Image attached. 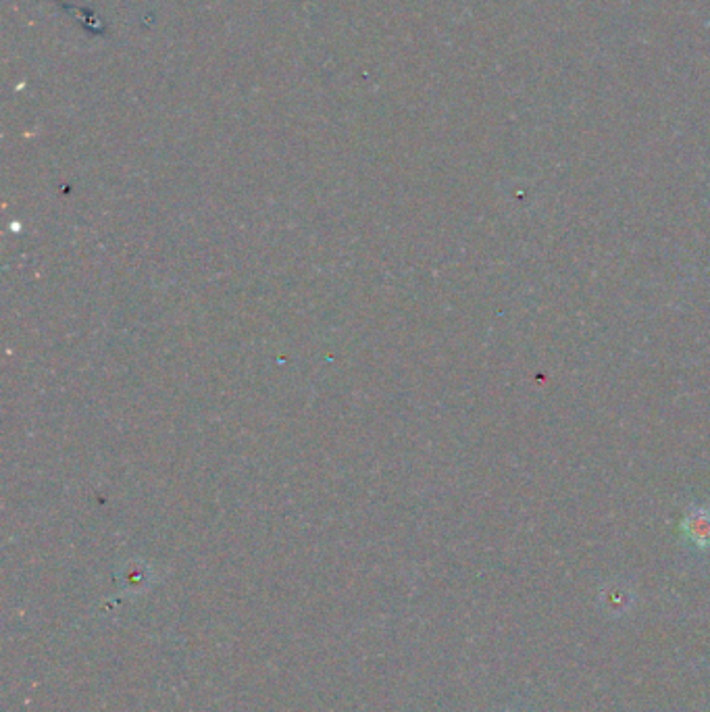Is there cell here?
<instances>
[{"mask_svg": "<svg viewBox=\"0 0 710 712\" xmlns=\"http://www.w3.org/2000/svg\"><path fill=\"white\" fill-rule=\"evenodd\" d=\"M690 538L698 544V546H708L710 544V513H700L696 517H692L686 525Z\"/></svg>", "mask_w": 710, "mask_h": 712, "instance_id": "cell-1", "label": "cell"}]
</instances>
